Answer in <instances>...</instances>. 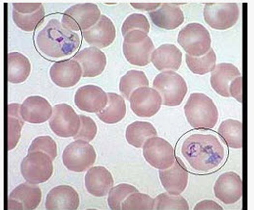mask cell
<instances>
[{
    "label": "cell",
    "mask_w": 254,
    "mask_h": 210,
    "mask_svg": "<svg viewBox=\"0 0 254 210\" xmlns=\"http://www.w3.org/2000/svg\"><path fill=\"white\" fill-rule=\"evenodd\" d=\"M181 153L196 172L209 173L217 170L225 158L221 142L213 134L194 133L182 144Z\"/></svg>",
    "instance_id": "1"
},
{
    "label": "cell",
    "mask_w": 254,
    "mask_h": 210,
    "mask_svg": "<svg viewBox=\"0 0 254 210\" xmlns=\"http://www.w3.org/2000/svg\"><path fill=\"white\" fill-rule=\"evenodd\" d=\"M36 46L49 58H66L78 50L80 38L57 19H52L37 34Z\"/></svg>",
    "instance_id": "2"
},
{
    "label": "cell",
    "mask_w": 254,
    "mask_h": 210,
    "mask_svg": "<svg viewBox=\"0 0 254 210\" xmlns=\"http://www.w3.org/2000/svg\"><path fill=\"white\" fill-rule=\"evenodd\" d=\"M188 123L194 128H213L218 120V111L213 100L203 93H193L184 107Z\"/></svg>",
    "instance_id": "3"
},
{
    "label": "cell",
    "mask_w": 254,
    "mask_h": 210,
    "mask_svg": "<svg viewBox=\"0 0 254 210\" xmlns=\"http://www.w3.org/2000/svg\"><path fill=\"white\" fill-rule=\"evenodd\" d=\"M122 50L128 63L137 67H145L151 62L155 46L148 34L140 30H133L124 37Z\"/></svg>",
    "instance_id": "4"
},
{
    "label": "cell",
    "mask_w": 254,
    "mask_h": 210,
    "mask_svg": "<svg viewBox=\"0 0 254 210\" xmlns=\"http://www.w3.org/2000/svg\"><path fill=\"white\" fill-rule=\"evenodd\" d=\"M153 88L160 94L163 105L168 107L181 105L188 92L185 79L172 70L158 74L153 81Z\"/></svg>",
    "instance_id": "5"
},
{
    "label": "cell",
    "mask_w": 254,
    "mask_h": 210,
    "mask_svg": "<svg viewBox=\"0 0 254 210\" xmlns=\"http://www.w3.org/2000/svg\"><path fill=\"white\" fill-rule=\"evenodd\" d=\"M178 44L189 56L202 57L211 49L212 39L207 28L200 23H189L182 28L177 38Z\"/></svg>",
    "instance_id": "6"
},
{
    "label": "cell",
    "mask_w": 254,
    "mask_h": 210,
    "mask_svg": "<svg viewBox=\"0 0 254 210\" xmlns=\"http://www.w3.org/2000/svg\"><path fill=\"white\" fill-rule=\"evenodd\" d=\"M97 159L94 147L89 142L76 140L66 147L62 154L64 166L74 173L88 171Z\"/></svg>",
    "instance_id": "7"
},
{
    "label": "cell",
    "mask_w": 254,
    "mask_h": 210,
    "mask_svg": "<svg viewBox=\"0 0 254 210\" xmlns=\"http://www.w3.org/2000/svg\"><path fill=\"white\" fill-rule=\"evenodd\" d=\"M53 159L42 152L28 153L20 165L23 178L30 183L40 184L48 181L54 174Z\"/></svg>",
    "instance_id": "8"
},
{
    "label": "cell",
    "mask_w": 254,
    "mask_h": 210,
    "mask_svg": "<svg viewBox=\"0 0 254 210\" xmlns=\"http://www.w3.org/2000/svg\"><path fill=\"white\" fill-rule=\"evenodd\" d=\"M101 16V11L96 4H76L66 10L62 16L61 23L73 32H83L93 27Z\"/></svg>",
    "instance_id": "9"
},
{
    "label": "cell",
    "mask_w": 254,
    "mask_h": 210,
    "mask_svg": "<svg viewBox=\"0 0 254 210\" xmlns=\"http://www.w3.org/2000/svg\"><path fill=\"white\" fill-rule=\"evenodd\" d=\"M49 125L55 135L59 137H74L80 128V118L71 105L60 104L55 105Z\"/></svg>",
    "instance_id": "10"
},
{
    "label": "cell",
    "mask_w": 254,
    "mask_h": 210,
    "mask_svg": "<svg viewBox=\"0 0 254 210\" xmlns=\"http://www.w3.org/2000/svg\"><path fill=\"white\" fill-rule=\"evenodd\" d=\"M240 9L236 3H207L204 19L209 26L217 30L233 27L239 19Z\"/></svg>",
    "instance_id": "11"
},
{
    "label": "cell",
    "mask_w": 254,
    "mask_h": 210,
    "mask_svg": "<svg viewBox=\"0 0 254 210\" xmlns=\"http://www.w3.org/2000/svg\"><path fill=\"white\" fill-rule=\"evenodd\" d=\"M142 148L147 163L155 169L166 170L176 159L173 147L164 138L158 136L149 138Z\"/></svg>",
    "instance_id": "12"
},
{
    "label": "cell",
    "mask_w": 254,
    "mask_h": 210,
    "mask_svg": "<svg viewBox=\"0 0 254 210\" xmlns=\"http://www.w3.org/2000/svg\"><path fill=\"white\" fill-rule=\"evenodd\" d=\"M132 112L140 118H151L159 113L163 100L160 94L150 87L136 89L129 98Z\"/></svg>",
    "instance_id": "13"
},
{
    "label": "cell",
    "mask_w": 254,
    "mask_h": 210,
    "mask_svg": "<svg viewBox=\"0 0 254 210\" xmlns=\"http://www.w3.org/2000/svg\"><path fill=\"white\" fill-rule=\"evenodd\" d=\"M108 93L96 85H85L79 88L74 96L76 107L87 113H100L108 105Z\"/></svg>",
    "instance_id": "14"
},
{
    "label": "cell",
    "mask_w": 254,
    "mask_h": 210,
    "mask_svg": "<svg viewBox=\"0 0 254 210\" xmlns=\"http://www.w3.org/2000/svg\"><path fill=\"white\" fill-rule=\"evenodd\" d=\"M42 191L37 184L30 182L17 186L9 197L8 209L10 210H33L40 205Z\"/></svg>",
    "instance_id": "15"
},
{
    "label": "cell",
    "mask_w": 254,
    "mask_h": 210,
    "mask_svg": "<svg viewBox=\"0 0 254 210\" xmlns=\"http://www.w3.org/2000/svg\"><path fill=\"white\" fill-rule=\"evenodd\" d=\"M54 108L43 97H28L20 105V115L24 122L29 123H44L53 116Z\"/></svg>",
    "instance_id": "16"
},
{
    "label": "cell",
    "mask_w": 254,
    "mask_h": 210,
    "mask_svg": "<svg viewBox=\"0 0 254 210\" xmlns=\"http://www.w3.org/2000/svg\"><path fill=\"white\" fill-rule=\"evenodd\" d=\"M50 75L56 86L71 88L79 82L82 77V69L76 61L65 60L55 63L50 70Z\"/></svg>",
    "instance_id": "17"
},
{
    "label": "cell",
    "mask_w": 254,
    "mask_h": 210,
    "mask_svg": "<svg viewBox=\"0 0 254 210\" xmlns=\"http://www.w3.org/2000/svg\"><path fill=\"white\" fill-rule=\"evenodd\" d=\"M82 69V77H96L107 67V56L98 48L90 47L81 50L73 57Z\"/></svg>",
    "instance_id": "18"
},
{
    "label": "cell",
    "mask_w": 254,
    "mask_h": 210,
    "mask_svg": "<svg viewBox=\"0 0 254 210\" xmlns=\"http://www.w3.org/2000/svg\"><path fill=\"white\" fill-rule=\"evenodd\" d=\"M82 36L85 42L92 47L105 49L114 42L116 30L112 20L107 16L102 15L93 27L82 32Z\"/></svg>",
    "instance_id": "19"
},
{
    "label": "cell",
    "mask_w": 254,
    "mask_h": 210,
    "mask_svg": "<svg viewBox=\"0 0 254 210\" xmlns=\"http://www.w3.org/2000/svg\"><path fill=\"white\" fill-rule=\"evenodd\" d=\"M242 179L234 172H227L218 176L215 186V196L225 205H233L242 198Z\"/></svg>",
    "instance_id": "20"
},
{
    "label": "cell",
    "mask_w": 254,
    "mask_h": 210,
    "mask_svg": "<svg viewBox=\"0 0 254 210\" xmlns=\"http://www.w3.org/2000/svg\"><path fill=\"white\" fill-rule=\"evenodd\" d=\"M160 179L166 192L171 195H180L188 185V171L179 158H176L171 167L160 170Z\"/></svg>",
    "instance_id": "21"
},
{
    "label": "cell",
    "mask_w": 254,
    "mask_h": 210,
    "mask_svg": "<svg viewBox=\"0 0 254 210\" xmlns=\"http://www.w3.org/2000/svg\"><path fill=\"white\" fill-rule=\"evenodd\" d=\"M46 209L49 210H75L79 207V196L69 185H59L48 193Z\"/></svg>",
    "instance_id": "22"
},
{
    "label": "cell",
    "mask_w": 254,
    "mask_h": 210,
    "mask_svg": "<svg viewBox=\"0 0 254 210\" xmlns=\"http://www.w3.org/2000/svg\"><path fill=\"white\" fill-rule=\"evenodd\" d=\"M151 62L160 71H176L181 67V51L173 44H164L153 52Z\"/></svg>",
    "instance_id": "23"
},
{
    "label": "cell",
    "mask_w": 254,
    "mask_h": 210,
    "mask_svg": "<svg viewBox=\"0 0 254 210\" xmlns=\"http://www.w3.org/2000/svg\"><path fill=\"white\" fill-rule=\"evenodd\" d=\"M114 180L109 170L105 167H91L85 175V187L95 197H105L113 187Z\"/></svg>",
    "instance_id": "24"
},
{
    "label": "cell",
    "mask_w": 254,
    "mask_h": 210,
    "mask_svg": "<svg viewBox=\"0 0 254 210\" xmlns=\"http://www.w3.org/2000/svg\"><path fill=\"white\" fill-rule=\"evenodd\" d=\"M152 22L159 28L173 30L184 22V13L180 7L175 4L164 3L161 7L149 13Z\"/></svg>",
    "instance_id": "25"
},
{
    "label": "cell",
    "mask_w": 254,
    "mask_h": 210,
    "mask_svg": "<svg viewBox=\"0 0 254 210\" xmlns=\"http://www.w3.org/2000/svg\"><path fill=\"white\" fill-rule=\"evenodd\" d=\"M241 75L240 70L232 64L220 63L216 65L211 74V85L218 95L229 98V85L233 79Z\"/></svg>",
    "instance_id": "26"
},
{
    "label": "cell",
    "mask_w": 254,
    "mask_h": 210,
    "mask_svg": "<svg viewBox=\"0 0 254 210\" xmlns=\"http://www.w3.org/2000/svg\"><path fill=\"white\" fill-rule=\"evenodd\" d=\"M108 105L97 114L103 123L108 124L121 122L126 115V105L124 98L116 93H108Z\"/></svg>",
    "instance_id": "27"
},
{
    "label": "cell",
    "mask_w": 254,
    "mask_h": 210,
    "mask_svg": "<svg viewBox=\"0 0 254 210\" xmlns=\"http://www.w3.org/2000/svg\"><path fill=\"white\" fill-rule=\"evenodd\" d=\"M8 68V80L13 84L24 82L31 72V64L28 58L21 53H9Z\"/></svg>",
    "instance_id": "28"
},
{
    "label": "cell",
    "mask_w": 254,
    "mask_h": 210,
    "mask_svg": "<svg viewBox=\"0 0 254 210\" xmlns=\"http://www.w3.org/2000/svg\"><path fill=\"white\" fill-rule=\"evenodd\" d=\"M125 136L129 145L135 148H142L149 138L158 136V132L152 123L135 122L127 126Z\"/></svg>",
    "instance_id": "29"
},
{
    "label": "cell",
    "mask_w": 254,
    "mask_h": 210,
    "mask_svg": "<svg viewBox=\"0 0 254 210\" xmlns=\"http://www.w3.org/2000/svg\"><path fill=\"white\" fill-rule=\"evenodd\" d=\"M8 112V150L12 151L20 139L24 121L21 118L20 106L18 104H10Z\"/></svg>",
    "instance_id": "30"
},
{
    "label": "cell",
    "mask_w": 254,
    "mask_h": 210,
    "mask_svg": "<svg viewBox=\"0 0 254 210\" xmlns=\"http://www.w3.org/2000/svg\"><path fill=\"white\" fill-rule=\"evenodd\" d=\"M149 80L145 73L140 70H129L123 75L119 82V90L122 97L129 100L131 94L138 88L148 87Z\"/></svg>",
    "instance_id": "31"
},
{
    "label": "cell",
    "mask_w": 254,
    "mask_h": 210,
    "mask_svg": "<svg viewBox=\"0 0 254 210\" xmlns=\"http://www.w3.org/2000/svg\"><path fill=\"white\" fill-rule=\"evenodd\" d=\"M186 64L189 70L195 74L204 75L215 70L217 65V55L213 49L202 57H191L186 54Z\"/></svg>",
    "instance_id": "32"
},
{
    "label": "cell",
    "mask_w": 254,
    "mask_h": 210,
    "mask_svg": "<svg viewBox=\"0 0 254 210\" xmlns=\"http://www.w3.org/2000/svg\"><path fill=\"white\" fill-rule=\"evenodd\" d=\"M218 133L228 147L233 149L242 148V123L240 121L232 119L223 121L218 128Z\"/></svg>",
    "instance_id": "33"
},
{
    "label": "cell",
    "mask_w": 254,
    "mask_h": 210,
    "mask_svg": "<svg viewBox=\"0 0 254 210\" xmlns=\"http://www.w3.org/2000/svg\"><path fill=\"white\" fill-rule=\"evenodd\" d=\"M154 210H188L189 205L186 199L180 195L162 193L154 199Z\"/></svg>",
    "instance_id": "34"
},
{
    "label": "cell",
    "mask_w": 254,
    "mask_h": 210,
    "mask_svg": "<svg viewBox=\"0 0 254 210\" xmlns=\"http://www.w3.org/2000/svg\"><path fill=\"white\" fill-rule=\"evenodd\" d=\"M45 18V9L44 7L33 14H19L13 11V19L16 25L19 29L31 32L35 30L37 27L42 23Z\"/></svg>",
    "instance_id": "35"
},
{
    "label": "cell",
    "mask_w": 254,
    "mask_h": 210,
    "mask_svg": "<svg viewBox=\"0 0 254 210\" xmlns=\"http://www.w3.org/2000/svg\"><path fill=\"white\" fill-rule=\"evenodd\" d=\"M138 192L137 188L133 185L121 183L110 189L108 198L109 209L112 210H119L122 209L123 202L132 193Z\"/></svg>",
    "instance_id": "36"
},
{
    "label": "cell",
    "mask_w": 254,
    "mask_h": 210,
    "mask_svg": "<svg viewBox=\"0 0 254 210\" xmlns=\"http://www.w3.org/2000/svg\"><path fill=\"white\" fill-rule=\"evenodd\" d=\"M121 210H153L154 199L143 193H132L123 202Z\"/></svg>",
    "instance_id": "37"
},
{
    "label": "cell",
    "mask_w": 254,
    "mask_h": 210,
    "mask_svg": "<svg viewBox=\"0 0 254 210\" xmlns=\"http://www.w3.org/2000/svg\"><path fill=\"white\" fill-rule=\"evenodd\" d=\"M133 30H140L146 34L150 31V23L144 15L142 14H132L128 16L122 24L121 32L122 35H127L128 32Z\"/></svg>",
    "instance_id": "38"
},
{
    "label": "cell",
    "mask_w": 254,
    "mask_h": 210,
    "mask_svg": "<svg viewBox=\"0 0 254 210\" xmlns=\"http://www.w3.org/2000/svg\"><path fill=\"white\" fill-rule=\"evenodd\" d=\"M42 152L50 156L53 160L57 157V146L51 136H39L32 141L28 153Z\"/></svg>",
    "instance_id": "39"
},
{
    "label": "cell",
    "mask_w": 254,
    "mask_h": 210,
    "mask_svg": "<svg viewBox=\"0 0 254 210\" xmlns=\"http://www.w3.org/2000/svg\"><path fill=\"white\" fill-rule=\"evenodd\" d=\"M80 128L78 133L73 137L76 140L86 141L89 142L94 140L97 135L98 127L95 122L87 116L80 115Z\"/></svg>",
    "instance_id": "40"
},
{
    "label": "cell",
    "mask_w": 254,
    "mask_h": 210,
    "mask_svg": "<svg viewBox=\"0 0 254 210\" xmlns=\"http://www.w3.org/2000/svg\"><path fill=\"white\" fill-rule=\"evenodd\" d=\"M43 7L42 3H13V11L19 14H33Z\"/></svg>",
    "instance_id": "41"
},
{
    "label": "cell",
    "mask_w": 254,
    "mask_h": 210,
    "mask_svg": "<svg viewBox=\"0 0 254 210\" xmlns=\"http://www.w3.org/2000/svg\"><path fill=\"white\" fill-rule=\"evenodd\" d=\"M230 97L236 99L239 103H242V76H238L233 79L229 85Z\"/></svg>",
    "instance_id": "42"
},
{
    "label": "cell",
    "mask_w": 254,
    "mask_h": 210,
    "mask_svg": "<svg viewBox=\"0 0 254 210\" xmlns=\"http://www.w3.org/2000/svg\"><path fill=\"white\" fill-rule=\"evenodd\" d=\"M222 210L223 208L219 206L217 202L211 200L201 201L195 207L194 210Z\"/></svg>",
    "instance_id": "43"
},
{
    "label": "cell",
    "mask_w": 254,
    "mask_h": 210,
    "mask_svg": "<svg viewBox=\"0 0 254 210\" xmlns=\"http://www.w3.org/2000/svg\"><path fill=\"white\" fill-rule=\"evenodd\" d=\"M132 8L140 11H146V12H153L161 7V3H131Z\"/></svg>",
    "instance_id": "44"
}]
</instances>
